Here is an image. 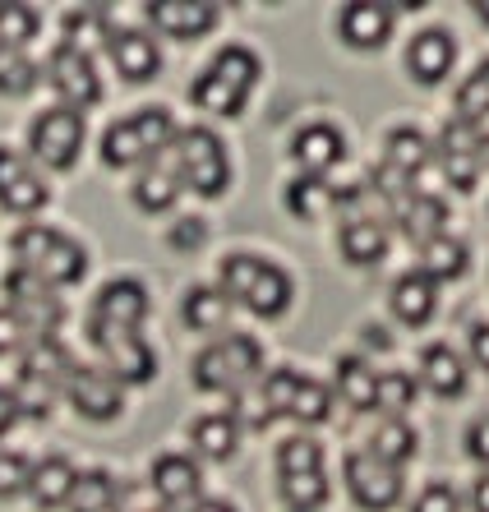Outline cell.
Returning a JSON list of instances; mask_svg holds the SVG:
<instances>
[{"instance_id":"1","label":"cell","mask_w":489,"mask_h":512,"mask_svg":"<svg viewBox=\"0 0 489 512\" xmlns=\"http://www.w3.org/2000/svg\"><path fill=\"white\" fill-rule=\"evenodd\" d=\"M254 84H259V56L250 47H227L217 51L203 79L190 84V102L203 111H217V116H240Z\"/></svg>"},{"instance_id":"2","label":"cell","mask_w":489,"mask_h":512,"mask_svg":"<svg viewBox=\"0 0 489 512\" xmlns=\"http://www.w3.org/2000/svg\"><path fill=\"white\" fill-rule=\"evenodd\" d=\"M222 282H227V296L240 300L250 314L259 319H277L287 314L291 305V277L277 268V263H263L254 254H231L222 259Z\"/></svg>"},{"instance_id":"3","label":"cell","mask_w":489,"mask_h":512,"mask_svg":"<svg viewBox=\"0 0 489 512\" xmlns=\"http://www.w3.org/2000/svg\"><path fill=\"white\" fill-rule=\"evenodd\" d=\"M14 259L19 268L33 277H42L47 286H74L84 277L88 259L70 236H60L51 227H19L14 231Z\"/></svg>"},{"instance_id":"4","label":"cell","mask_w":489,"mask_h":512,"mask_svg":"<svg viewBox=\"0 0 489 512\" xmlns=\"http://www.w3.org/2000/svg\"><path fill=\"white\" fill-rule=\"evenodd\" d=\"M259 365H263L259 342L245 333H231L217 337L213 346H203L194 356V383L203 393H245V383L259 374Z\"/></svg>"},{"instance_id":"5","label":"cell","mask_w":489,"mask_h":512,"mask_svg":"<svg viewBox=\"0 0 489 512\" xmlns=\"http://www.w3.org/2000/svg\"><path fill=\"white\" fill-rule=\"evenodd\" d=\"M171 139H176L171 111L148 107L130 120H116V125L102 134V162H107V167H139V162L162 153Z\"/></svg>"},{"instance_id":"6","label":"cell","mask_w":489,"mask_h":512,"mask_svg":"<svg viewBox=\"0 0 489 512\" xmlns=\"http://www.w3.org/2000/svg\"><path fill=\"white\" fill-rule=\"evenodd\" d=\"M176 176H180V185H190L194 194L217 199L231 180V162H227L222 139H217L213 130H203V125H190V130L176 139Z\"/></svg>"},{"instance_id":"7","label":"cell","mask_w":489,"mask_h":512,"mask_svg":"<svg viewBox=\"0 0 489 512\" xmlns=\"http://www.w3.org/2000/svg\"><path fill=\"white\" fill-rule=\"evenodd\" d=\"M74 370H70V356L60 351L51 337H42V342L28 346L24 356V370H19V388H14V397H19V411H33V416H47L51 411V397L60 393V388H70Z\"/></svg>"},{"instance_id":"8","label":"cell","mask_w":489,"mask_h":512,"mask_svg":"<svg viewBox=\"0 0 489 512\" xmlns=\"http://www.w3.org/2000/svg\"><path fill=\"white\" fill-rule=\"evenodd\" d=\"M88 337H93V346L107 356L111 374H116L120 383H148L157 374V356H153V346L139 337V328L88 319Z\"/></svg>"},{"instance_id":"9","label":"cell","mask_w":489,"mask_h":512,"mask_svg":"<svg viewBox=\"0 0 489 512\" xmlns=\"http://www.w3.org/2000/svg\"><path fill=\"white\" fill-rule=\"evenodd\" d=\"M28 148H33L37 162H47L51 171L74 167V157L84 148V111L74 107H51L33 120L28 130Z\"/></svg>"},{"instance_id":"10","label":"cell","mask_w":489,"mask_h":512,"mask_svg":"<svg viewBox=\"0 0 489 512\" xmlns=\"http://www.w3.org/2000/svg\"><path fill=\"white\" fill-rule=\"evenodd\" d=\"M346 489H351V499L365 512H388L402 499V471L365 448V453L346 457Z\"/></svg>"},{"instance_id":"11","label":"cell","mask_w":489,"mask_h":512,"mask_svg":"<svg viewBox=\"0 0 489 512\" xmlns=\"http://www.w3.org/2000/svg\"><path fill=\"white\" fill-rule=\"evenodd\" d=\"M5 296H10V310L24 319V328L37 342L51 337V328L60 323V300L51 296V286L42 282V277L14 268V273H5Z\"/></svg>"},{"instance_id":"12","label":"cell","mask_w":489,"mask_h":512,"mask_svg":"<svg viewBox=\"0 0 489 512\" xmlns=\"http://www.w3.org/2000/svg\"><path fill=\"white\" fill-rule=\"evenodd\" d=\"M47 79H51V88L60 93V102H65V107H74V111L93 107L97 97H102V84H97V70H93V56L65 47V42L51 51Z\"/></svg>"},{"instance_id":"13","label":"cell","mask_w":489,"mask_h":512,"mask_svg":"<svg viewBox=\"0 0 489 512\" xmlns=\"http://www.w3.org/2000/svg\"><path fill=\"white\" fill-rule=\"evenodd\" d=\"M296 388H300V374H296V370H273L268 379L259 383V388H254V393H240V402H236V425L263 429V425H273L277 416H291Z\"/></svg>"},{"instance_id":"14","label":"cell","mask_w":489,"mask_h":512,"mask_svg":"<svg viewBox=\"0 0 489 512\" xmlns=\"http://www.w3.org/2000/svg\"><path fill=\"white\" fill-rule=\"evenodd\" d=\"M485 139H476V125H466V120H453L448 130H443V148H439V167L448 176L453 190H476L480 180V167H485V157H480Z\"/></svg>"},{"instance_id":"15","label":"cell","mask_w":489,"mask_h":512,"mask_svg":"<svg viewBox=\"0 0 489 512\" xmlns=\"http://www.w3.org/2000/svg\"><path fill=\"white\" fill-rule=\"evenodd\" d=\"M0 208L19 217L47 208V180H37V171L10 148H0Z\"/></svg>"},{"instance_id":"16","label":"cell","mask_w":489,"mask_h":512,"mask_svg":"<svg viewBox=\"0 0 489 512\" xmlns=\"http://www.w3.org/2000/svg\"><path fill=\"white\" fill-rule=\"evenodd\" d=\"M337 33H342L346 47L356 51H374L393 37V5H379V0H356L337 14Z\"/></svg>"},{"instance_id":"17","label":"cell","mask_w":489,"mask_h":512,"mask_svg":"<svg viewBox=\"0 0 489 512\" xmlns=\"http://www.w3.org/2000/svg\"><path fill=\"white\" fill-rule=\"evenodd\" d=\"M457 60V42L443 28H425V33L411 37V47H406V65H411V79L416 84H443L448 70H453Z\"/></svg>"},{"instance_id":"18","label":"cell","mask_w":489,"mask_h":512,"mask_svg":"<svg viewBox=\"0 0 489 512\" xmlns=\"http://www.w3.org/2000/svg\"><path fill=\"white\" fill-rule=\"evenodd\" d=\"M148 314V291L144 282H134V277H116L97 291L93 300V314L88 319L97 323H120V328H139V319Z\"/></svg>"},{"instance_id":"19","label":"cell","mask_w":489,"mask_h":512,"mask_svg":"<svg viewBox=\"0 0 489 512\" xmlns=\"http://www.w3.org/2000/svg\"><path fill=\"white\" fill-rule=\"evenodd\" d=\"M148 19H153L162 33L190 42V37L213 33L217 5H208V0H153V5H148Z\"/></svg>"},{"instance_id":"20","label":"cell","mask_w":489,"mask_h":512,"mask_svg":"<svg viewBox=\"0 0 489 512\" xmlns=\"http://www.w3.org/2000/svg\"><path fill=\"white\" fill-rule=\"evenodd\" d=\"M70 402L84 420H111L120 411V379L102 370H74L70 379Z\"/></svg>"},{"instance_id":"21","label":"cell","mask_w":489,"mask_h":512,"mask_svg":"<svg viewBox=\"0 0 489 512\" xmlns=\"http://www.w3.org/2000/svg\"><path fill=\"white\" fill-rule=\"evenodd\" d=\"M107 51H111V60H116L120 79H130V84H144V79H153V74L162 70V51H157V42L148 33H139V28H120Z\"/></svg>"},{"instance_id":"22","label":"cell","mask_w":489,"mask_h":512,"mask_svg":"<svg viewBox=\"0 0 489 512\" xmlns=\"http://www.w3.org/2000/svg\"><path fill=\"white\" fill-rule=\"evenodd\" d=\"M291 157H296L310 176H323V171L337 167L346 157V139L333 125H305V130L296 134V143H291Z\"/></svg>"},{"instance_id":"23","label":"cell","mask_w":489,"mask_h":512,"mask_svg":"<svg viewBox=\"0 0 489 512\" xmlns=\"http://www.w3.org/2000/svg\"><path fill=\"white\" fill-rule=\"evenodd\" d=\"M148 485L157 489V499L167 503V508H180V503H194L199 499V466L190 462V457H157L153 462V480Z\"/></svg>"},{"instance_id":"24","label":"cell","mask_w":489,"mask_h":512,"mask_svg":"<svg viewBox=\"0 0 489 512\" xmlns=\"http://www.w3.org/2000/svg\"><path fill=\"white\" fill-rule=\"evenodd\" d=\"M342 254H346V263H360V268L383 263V254H388V231H383V222H374V217H365V213H351L342 222Z\"/></svg>"},{"instance_id":"25","label":"cell","mask_w":489,"mask_h":512,"mask_svg":"<svg viewBox=\"0 0 489 512\" xmlns=\"http://www.w3.org/2000/svg\"><path fill=\"white\" fill-rule=\"evenodd\" d=\"M420 379H425V388H430V393H439V397L466 393V365H462V356H457L453 346H443V342H434V346H425V351H420Z\"/></svg>"},{"instance_id":"26","label":"cell","mask_w":489,"mask_h":512,"mask_svg":"<svg viewBox=\"0 0 489 512\" xmlns=\"http://www.w3.org/2000/svg\"><path fill=\"white\" fill-rule=\"evenodd\" d=\"M439 282H430V277L420 273H406V277H397V286H393V314L402 323H411V328H420V323H430V314H434V300H439V291H434Z\"/></svg>"},{"instance_id":"27","label":"cell","mask_w":489,"mask_h":512,"mask_svg":"<svg viewBox=\"0 0 489 512\" xmlns=\"http://www.w3.org/2000/svg\"><path fill=\"white\" fill-rule=\"evenodd\" d=\"M434 162V143L420 130L402 125V130L388 134V148H383V167H393L397 176H420V171Z\"/></svg>"},{"instance_id":"28","label":"cell","mask_w":489,"mask_h":512,"mask_svg":"<svg viewBox=\"0 0 489 512\" xmlns=\"http://www.w3.org/2000/svg\"><path fill=\"white\" fill-rule=\"evenodd\" d=\"M397 222H402V231L416 245H430V240H439L443 236V222H448V208H443L434 194H411V199L397 208Z\"/></svg>"},{"instance_id":"29","label":"cell","mask_w":489,"mask_h":512,"mask_svg":"<svg viewBox=\"0 0 489 512\" xmlns=\"http://www.w3.org/2000/svg\"><path fill=\"white\" fill-rule=\"evenodd\" d=\"M74 485H79V476H74V466L65 462V457H47V462H37L33 466V499L37 508L47 512V508H60V503H70L74 499Z\"/></svg>"},{"instance_id":"30","label":"cell","mask_w":489,"mask_h":512,"mask_svg":"<svg viewBox=\"0 0 489 512\" xmlns=\"http://www.w3.org/2000/svg\"><path fill=\"white\" fill-rule=\"evenodd\" d=\"M111 37H116V28L107 24V10H102V5H84V10L65 14V47L93 56L97 47H111Z\"/></svg>"},{"instance_id":"31","label":"cell","mask_w":489,"mask_h":512,"mask_svg":"<svg viewBox=\"0 0 489 512\" xmlns=\"http://www.w3.org/2000/svg\"><path fill=\"white\" fill-rule=\"evenodd\" d=\"M337 393H342L346 406H356V411H374L379 406V374L360 356H342L337 360Z\"/></svg>"},{"instance_id":"32","label":"cell","mask_w":489,"mask_h":512,"mask_svg":"<svg viewBox=\"0 0 489 512\" xmlns=\"http://www.w3.org/2000/svg\"><path fill=\"white\" fill-rule=\"evenodd\" d=\"M180 314H185V328H194V333H217V328H227L231 296L217 291V286H194L185 305H180Z\"/></svg>"},{"instance_id":"33","label":"cell","mask_w":489,"mask_h":512,"mask_svg":"<svg viewBox=\"0 0 489 512\" xmlns=\"http://www.w3.org/2000/svg\"><path fill=\"white\" fill-rule=\"evenodd\" d=\"M466 263H471V254L453 236H439L430 245H420V273L430 277V282H453V277L466 273Z\"/></svg>"},{"instance_id":"34","label":"cell","mask_w":489,"mask_h":512,"mask_svg":"<svg viewBox=\"0 0 489 512\" xmlns=\"http://www.w3.org/2000/svg\"><path fill=\"white\" fill-rule=\"evenodd\" d=\"M236 434H240L236 416H203V420H194V429H190L194 448H199L203 457H213V462H227V457L236 453V443H240Z\"/></svg>"},{"instance_id":"35","label":"cell","mask_w":489,"mask_h":512,"mask_svg":"<svg viewBox=\"0 0 489 512\" xmlns=\"http://www.w3.org/2000/svg\"><path fill=\"white\" fill-rule=\"evenodd\" d=\"M333 203H337V190L323 176H300L287 185V208L296 217H305V222H310V217H323Z\"/></svg>"},{"instance_id":"36","label":"cell","mask_w":489,"mask_h":512,"mask_svg":"<svg viewBox=\"0 0 489 512\" xmlns=\"http://www.w3.org/2000/svg\"><path fill=\"white\" fill-rule=\"evenodd\" d=\"M370 453L383 457L388 466H402L416 457V429L406 425V420H383L379 434L370 439Z\"/></svg>"},{"instance_id":"37","label":"cell","mask_w":489,"mask_h":512,"mask_svg":"<svg viewBox=\"0 0 489 512\" xmlns=\"http://www.w3.org/2000/svg\"><path fill=\"white\" fill-rule=\"evenodd\" d=\"M180 194V176H171V171H144V176L134 180V203L144 208V213H167L171 203H176Z\"/></svg>"},{"instance_id":"38","label":"cell","mask_w":489,"mask_h":512,"mask_svg":"<svg viewBox=\"0 0 489 512\" xmlns=\"http://www.w3.org/2000/svg\"><path fill=\"white\" fill-rule=\"evenodd\" d=\"M282 499L291 512H319L328 503V476L305 471V476H282Z\"/></svg>"},{"instance_id":"39","label":"cell","mask_w":489,"mask_h":512,"mask_svg":"<svg viewBox=\"0 0 489 512\" xmlns=\"http://www.w3.org/2000/svg\"><path fill=\"white\" fill-rule=\"evenodd\" d=\"M42 33V19H37L33 5H19V0H10V5H0V47H28L33 37Z\"/></svg>"},{"instance_id":"40","label":"cell","mask_w":489,"mask_h":512,"mask_svg":"<svg viewBox=\"0 0 489 512\" xmlns=\"http://www.w3.org/2000/svg\"><path fill=\"white\" fill-rule=\"evenodd\" d=\"M116 499H120V485L107 471H84L70 503H74V512H102V508H116Z\"/></svg>"},{"instance_id":"41","label":"cell","mask_w":489,"mask_h":512,"mask_svg":"<svg viewBox=\"0 0 489 512\" xmlns=\"http://www.w3.org/2000/svg\"><path fill=\"white\" fill-rule=\"evenodd\" d=\"M305 471H323V448L319 439L296 434L277 448V476H305Z\"/></svg>"},{"instance_id":"42","label":"cell","mask_w":489,"mask_h":512,"mask_svg":"<svg viewBox=\"0 0 489 512\" xmlns=\"http://www.w3.org/2000/svg\"><path fill=\"white\" fill-rule=\"evenodd\" d=\"M489 116V60H480V70H471L462 88H457V120L480 125Z\"/></svg>"},{"instance_id":"43","label":"cell","mask_w":489,"mask_h":512,"mask_svg":"<svg viewBox=\"0 0 489 512\" xmlns=\"http://www.w3.org/2000/svg\"><path fill=\"white\" fill-rule=\"evenodd\" d=\"M37 84V70L24 60V51L0 47V93L5 97H24Z\"/></svg>"},{"instance_id":"44","label":"cell","mask_w":489,"mask_h":512,"mask_svg":"<svg viewBox=\"0 0 489 512\" xmlns=\"http://www.w3.org/2000/svg\"><path fill=\"white\" fill-rule=\"evenodd\" d=\"M328 411H333L328 388H323V383H314V379H300L296 402H291V416H296L300 425H319V420H328Z\"/></svg>"},{"instance_id":"45","label":"cell","mask_w":489,"mask_h":512,"mask_svg":"<svg viewBox=\"0 0 489 512\" xmlns=\"http://www.w3.org/2000/svg\"><path fill=\"white\" fill-rule=\"evenodd\" d=\"M416 402V379L411 374H383L379 379V411H388V420H402V411Z\"/></svg>"},{"instance_id":"46","label":"cell","mask_w":489,"mask_h":512,"mask_svg":"<svg viewBox=\"0 0 489 512\" xmlns=\"http://www.w3.org/2000/svg\"><path fill=\"white\" fill-rule=\"evenodd\" d=\"M33 485V466L24 462L19 453H0V499H14Z\"/></svg>"},{"instance_id":"47","label":"cell","mask_w":489,"mask_h":512,"mask_svg":"<svg viewBox=\"0 0 489 512\" xmlns=\"http://www.w3.org/2000/svg\"><path fill=\"white\" fill-rule=\"evenodd\" d=\"M28 337H33V333L24 328V319H19V314L5 305V310H0V356H10V351H24Z\"/></svg>"},{"instance_id":"48","label":"cell","mask_w":489,"mask_h":512,"mask_svg":"<svg viewBox=\"0 0 489 512\" xmlns=\"http://www.w3.org/2000/svg\"><path fill=\"white\" fill-rule=\"evenodd\" d=\"M411 512H462V503H457V489L453 485H430L416 499V508H411Z\"/></svg>"},{"instance_id":"49","label":"cell","mask_w":489,"mask_h":512,"mask_svg":"<svg viewBox=\"0 0 489 512\" xmlns=\"http://www.w3.org/2000/svg\"><path fill=\"white\" fill-rule=\"evenodd\" d=\"M203 236H208V231H203V222L199 217H180L176 222V231H171V250H180V254H194L203 245Z\"/></svg>"},{"instance_id":"50","label":"cell","mask_w":489,"mask_h":512,"mask_svg":"<svg viewBox=\"0 0 489 512\" xmlns=\"http://www.w3.org/2000/svg\"><path fill=\"white\" fill-rule=\"evenodd\" d=\"M466 453L476 457V462L489 466V416H480L476 425L466 429Z\"/></svg>"},{"instance_id":"51","label":"cell","mask_w":489,"mask_h":512,"mask_svg":"<svg viewBox=\"0 0 489 512\" xmlns=\"http://www.w3.org/2000/svg\"><path fill=\"white\" fill-rule=\"evenodd\" d=\"M471 356H476V365L489 370V323H476V328H471Z\"/></svg>"},{"instance_id":"52","label":"cell","mask_w":489,"mask_h":512,"mask_svg":"<svg viewBox=\"0 0 489 512\" xmlns=\"http://www.w3.org/2000/svg\"><path fill=\"white\" fill-rule=\"evenodd\" d=\"M14 420H19V397L0 388V434H5V429H10Z\"/></svg>"},{"instance_id":"53","label":"cell","mask_w":489,"mask_h":512,"mask_svg":"<svg viewBox=\"0 0 489 512\" xmlns=\"http://www.w3.org/2000/svg\"><path fill=\"white\" fill-rule=\"evenodd\" d=\"M471 508H476V512H489V476L476 480V489H471Z\"/></svg>"},{"instance_id":"54","label":"cell","mask_w":489,"mask_h":512,"mask_svg":"<svg viewBox=\"0 0 489 512\" xmlns=\"http://www.w3.org/2000/svg\"><path fill=\"white\" fill-rule=\"evenodd\" d=\"M194 512H236V508H227V503H213V499H208V503H194Z\"/></svg>"},{"instance_id":"55","label":"cell","mask_w":489,"mask_h":512,"mask_svg":"<svg viewBox=\"0 0 489 512\" xmlns=\"http://www.w3.org/2000/svg\"><path fill=\"white\" fill-rule=\"evenodd\" d=\"M365 342L379 346V351H388V346H393V342H388V333H365Z\"/></svg>"},{"instance_id":"56","label":"cell","mask_w":489,"mask_h":512,"mask_svg":"<svg viewBox=\"0 0 489 512\" xmlns=\"http://www.w3.org/2000/svg\"><path fill=\"white\" fill-rule=\"evenodd\" d=\"M476 19L480 24H489V5H476Z\"/></svg>"},{"instance_id":"57","label":"cell","mask_w":489,"mask_h":512,"mask_svg":"<svg viewBox=\"0 0 489 512\" xmlns=\"http://www.w3.org/2000/svg\"><path fill=\"white\" fill-rule=\"evenodd\" d=\"M480 157H485V167H489V139H485V148H480Z\"/></svg>"},{"instance_id":"58","label":"cell","mask_w":489,"mask_h":512,"mask_svg":"<svg viewBox=\"0 0 489 512\" xmlns=\"http://www.w3.org/2000/svg\"><path fill=\"white\" fill-rule=\"evenodd\" d=\"M102 512H120V508H102Z\"/></svg>"}]
</instances>
